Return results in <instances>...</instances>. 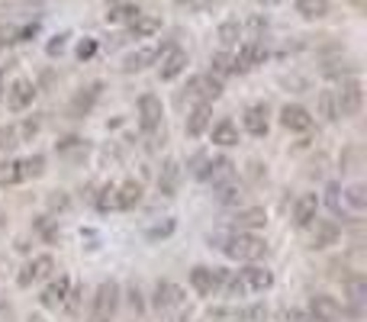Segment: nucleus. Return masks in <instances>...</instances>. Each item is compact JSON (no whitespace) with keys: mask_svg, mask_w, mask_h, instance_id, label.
Segmentation results:
<instances>
[{"mask_svg":"<svg viewBox=\"0 0 367 322\" xmlns=\"http://www.w3.org/2000/svg\"><path fill=\"white\" fill-rule=\"evenodd\" d=\"M209 242H216V248H223V252L229 254V258H235V261H258L261 254L267 252L264 238L251 236V232H235V236H229V238L216 236V238H209Z\"/></svg>","mask_w":367,"mask_h":322,"instance_id":"obj_1","label":"nucleus"},{"mask_svg":"<svg viewBox=\"0 0 367 322\" xmlns=\"http://www.w3.org/2000/svg\"><path fill=\"white\" fill-rule=\"evenodd\" d=\"M117 303H119L117 280H103L100 287H97V293H93V306H91L87 322H113V316H117Z\"/></svg>","mask_w":367,"mask_h":322,"instance_id":"obj_2","label":"nucleus"},{"mask_svg":"<svg viewBox=\"0 0 367 322\" xmlns=\"http://www.w3.org/2000/svg\"><path fill=\"white\" fill-rule=\"evenodd\" d=\"M225 284H229V290L232 293H261V290H267L271 284H274V277H271V271L267 268H258V264H251V268H245L239 277H225Z\"/></svg>","mask_w":367,"mask_h":322,"instance_id":"obj_3","label":"nucleus"},{"mask_svg":"<svg viewBox=\"0 0 367 322\" xmlns=\"http://www.w3.org/2000/svg\"><path fill=\"white\" fill-rule=\"evenodd\" d=\"M332 97H335V110H338V116H358V113H361L364 91H361L358 77H348V81H342V84H338V91H335Z\"/></svg>","mask_w":367,"mask_h":322,"instance_id":"obj_4","label":"nucleus"},{"mask_svg":"<svg viewBox=\"0 0 367 322\" xmlns=\"http://www.w3.org/2000/svg\"><path fill=\"white\" fill-rule=\"evenodd\" d=\"M190 284H193L197 293L213 297V293L225 284V271H219V268H193V271H190Z\"/></svg>","mask_w":367,"mask_h":322,"instance_id":"obj_5","label":"nucleus"},{"mask_svg":"<svg viewBox=\"0 0 367 322\" xmlns=\"http://www.w3.org/2000/svg\"><path fill=\"white\" fill-rule=\"evenodd\" d=\"M161 65H158V75L161 81H174L177 75H184V68H187V52L174 49V45H165V52H161Z\"/></svg>","mask_w":367,"mask_h":322,"instance_id":"obj_6","label":"nucleus"},{"mask_svg":"<svg viewBox=\"0 0 367 322\" xmlns=\"http://www.w3.org/2000/svg\"><path fill=\"white\" fill-rule=\"evenodd\" d=\"M232 59H235V75H239V71H251L267 59V49H264V43L251 39V43H245L242 49H239V55H232Z\"/></svg>","mask_w":367,"mask_h":322,"instance_id":"obj_7","label":"nucleus"},{"mask_svg":"<svg viewBox=\"0 0 367 322\" xmlns=\"http://www.w3.org/2000/svg\"><path fill=\"white\" fill-rule=\"evenodd\" d=\"M161 116H165V110H161L158 97H155V93H142V97H139V123H142L145 132L158 129Z\"/></svg>","mask_w":367,"mask_h":322,"instance_id":"obj_8","label":"nucleus"},{"mask_svg":"<svg viewBox=\"0 0 367 322\" xmlns=\"http://www.w3.org/2000/svg\"><path fill=\"white\" fill-rule=\"evenodd\" d=\"M197 178H203V181H209L213 187H219V184H225V181L235 178V164L229 158H213L207 168L197 171Z\"/></svg>","mask_w":367,"mask_h":322,"instance_id":"obj_9","label":"nucleus"},{"mask_svg":"<svg viewBox=\"0 0 367 322\" xmlns=\"http://www.w3.org/2000/svg\"><path fill=\"white\" fill-rule=\"evenodd\" d=\"M280 126L290 129V132H309L313 129V116H309V110L297 107V103H287L280 110Z\"/></svg>","mask_w":367,"mask_h":322,"instance_id":"obj_10","label":"nucleus"},{"mask_svg":"<svg viewBox=\"0 0 367 322\" xmlns=\"http://www.w3.org/2000/svg\"><path fill=\"white\" fill-rule=\"evenodd\" d=\"M33 97H36V84L33 81H26V77H17L13 84H10V91H7V103H10V110H26L29 103H33Z\"/></svg>","mask_w":367,"mask_h":322,"instance_id":"obj_11","label":"nucleus"},{"mask_svg":"<svg viewBox=\"0 0 367 322\" xmlns=\"http://www.w3.org/2000/svg\"><path fill=\"white\" fill-rule=\"evenodd\" d=\"M309 313H313V319H319V322H335L338 316H342V306H338L335 297H329V293H316V297L309 300Z\"/></svg>","mask_w":367,"mask_h":322,"instance_id":"obj_12","label":"nucleus"},{"mask_svg":"<svg viewBox=\"0 0 367 322\" xmlns=\"http://www.w3.org/2000/svg\"><path fill=\"white\" fill-rule=\"evenodd\" d=\"M55 271V261H52L49 254H39V258H33V261L26 264L23 271H20V277H17V284L20 287H29L33 280H39V277H49V274Z\"/></svg>","mask_w":367,"mask_h":322,"instance_id":"obj_13","label":"nucleus"},{"mask_svg":"<svg viewBox=\"0 0 367 322\" xmlns=\"http://www.w3.org/2000/svg\"><path fill=\"white\" fill-rule=\"evenodd\" d=\"M190 93L193 97H200V103H209L223 93V81H219L216 75H200V77H193L190 81Z\"/></svg>","mask_w":367,"mask_h":322,"instance_id":"obj_14","label":"nucleus"},{"mask_svg":"<svg viewBox=\"0 0 367 322\" xmlns=\"http://www.w3.org/2000/svg\"><path fill=\"white\" fill-rule=\"evenodd\" d=\"M155 306L158 309H181L184 306V290L171 280H161L158 287H155Z\"/></svg>","mask_w":367,"mask_h":322,"instance_id":"obj_15","label":"nucleus"},{"mask_svg":"<svg viewBox=\"0 0 367 322\" xmlns=\"http://www.w3.org/2000/svg\"><path fill=\"white\" fill-rule=\"evenodd\" d=\"M316 213H319L316 194H303L300 200H297V210H293V222H297L300 229H309V226L316 222Z\"/></svg>","mask_w":367,"mask_h":322,"instance_id":"obj_16","label":"nucleus"},{"mask_svg":"<svg viewBox=\"0 0 367 322\" xmlns=\"http://www.w3.org/2000/svg\"><path fill=\"white\" fill-rule=\"evenodd\" d=\"M209 119H213V107L209 103H197L187 116V136H203L209 129Z\"/></svg>","mask_w":367,"mask_h":322,"instance_id":"obj_17","label":"nucleus"},{"mask_svg":"<svg viewBox=\"0 0 367 322\" xmlns=\"http://www.w3.org/2000/svg\"><path fill=\"white\" fill-rule=\"evenodd\" d=\"M264 222H267V213L261 206H251V210H242L235 216L232 226H235V232H251V229H261Z\"/></svg>","mask_w":367,"mask_h":322,"instance_id":"obj_18","label":"nucleus"},{"mask_svg":"<svg viewBox=\"0 0 367 322\" xmlns=\"http://www.w3.org/2000/svg\"><path fill=\"white\" fill-rule=\"evenodd\" d=\"M177 181H181V164H177L174 158H167L165 168H161V174H158V190L165 197H174L177 194Z\"/></svg>","mask_w":367,"mask_h":322,"instance_id":"obj_19","label":"nucleus"},{"mask_svg":"<svg viewBox=\"0 0 367 322\" xmlns=\"http://www.w3.org/2000/svg\"><path fill=\"white\" fill-rule=\"evenodd\" d=\"M161 52H165V49H142V52H133V55H126V59H123V71H126V75H133V71H142L145 65H151V61L161 59Z\"/></svg>","mask_w":367,"mask_h":322,"instance_id":"obj_20","label":"nucleus"},{"mask_svg":"<svg viewBox=\"0 0 367 322\" xmlns=\"http://www.w3.org/2000/svg\"><path fill=\"white\" fill-rule=\"evenodd\" d=\"M68 290H71V280L59 277L55 284H49V287H45V293H42V306H49V309L61 306V303H65V297H68Z\"/></svg>","mask_w":367,"mask_h":322,"instance_id":"obj_21","label":"nucleus"},{"mask_svg":"<svg viewBox=\"0 0 367 322\" xmlns=\"http://www.w3.org/2000/svg\"><path fill=\"white\" fill-rule=\"evenodd\" d=\"M129 29H133L135 39H149V36H155L161 29V20L151 17V13H139V17L129 23Z\"/></svg>","mask_w":367,"mask_h":322,"instance_id":"obj_22","label":"nucleus"},{"mask_svg":"<svg viewBox=\"0 0 367 322\" xmlns=\"http://www.w3.org/2000/svg\"><path fill=\"white\" fill-rule=\"evenodd\" d=\"M245 129H248L251 136H267V110L261 103L245 110Z\"/></svg>","mask_w":367,"mask_h":322,"instance_id":"obj_23","label":"nucleus"},{"mask_svg":"<svg viewBox=\"0 0 367 322\" xmlns=\"http://www.w3.org/2000/svg\"><path fill=\"white\" fill-rule=\"evenodd\" d=\"M216 39H219L223 49H232V45L242 39V23H239V20H225V23H219Z\"/></svg>","mask_w":367,"mask_h":322,"instance_id":"obj_24","label":"nucleus"},{"mask_svg":"<svg viewBox=\"0 0 367 322\" xmlns=\"http://www.w3.org/2000/svg\"><path fill=\"white\" fill-rule=\"evenodd\" d=\"M139 200H142V187L135 184V181H126V184L117 190V206L119 210H133Z\"/></svg>","mask_w":367,"mask_h":322,"instance_id":"obj_25","label":"nucleus"},{"mask_svg":"<svg viewBox=\"0 0 367 322\" xmlns=\"http://www.w3.org/2000/svg\"><path fill=\"white\" fill-rule=\"evenodd\" d=\"M338 242V226L329 220L316 222V236H313V248H329Z\"/></svg>","mask_w":367,"mask_h":322,"instance_id":"obj_26","label":"nucleus"},{"mask_svg":"<svg viewBox=\"0 0 367 322\" xmlns=\"http://www.w3.org/2000/svg\"><path fill=\"white\" fill-rule=\"evenodd\" d=\"M329 0H297V13H300L303 20H322L329 13Z\"/></svg>","mask_w":367,"mask_h":322,"instance_id":"obj_27","label":"nucleus"},{"mask_svg":"<svg viewBox=\"0 0 367 322\" xmlns=\"http://www.w3.org/2000/svg\"><path fill=\"white\" fill-rule=\"evenodd\" d=\"M97 93H100V84H91L87 91H81V93H77L75 100H71V116H84V113H87V110L93 107V100H97Z\"/></svg>","mask_w":367,"mask_h":322,"instance_id":"obj_28","label":"nucleus"},{"mask_svg":"<svg viewBox=\"0 0 367 322\" xmlns=\"http://www.w3.org/2000/svg\"><path fill=\"white\" fill-rule=\"evenodd\" d=\"M242 187H239V181H225V184H219L216 187V200L219 204H225V206H235V204H242Z\"/></svg>","mask_w":367,"mask_h":322,"instance_id":"obj_29","label":"nucleus"},{"mask_svg":"<svg viewBox=\"0 0 367 322\" xmlns=\"http://www.w3.org/2000/svg\"><path fill=\"white\" fill-rule=\"evenodd\" d=\"M213 142L216 145H235L239 142V129H235V123L223 119L219 126H213Z\"/></svg>","mask_w":367,"mask_h":322,"instance_id":"obj_30","label":"nucleus"},{"mask_svg":"<svg viewBox=\"0 0 367 322\" xmlns=\"http://www.w3.org/2000/svg\"><path fill=\"white\" fill-rule=\"evenodd\" d=\"M139 13H142V10L135 7V3H119V7H113L107 13V23H133Z\"/></svg>","mask_w":367,"mask_h":322,"instance_id":"obj_31","label":"nucleus"},{"mask_svg":"<svg viewBox=\"0 0 367 322\" xmlns=\"http://www.w3.org/2000/svg\"><path fill=\"white\" fill-rule=\"evenodd\" d=\"M23 181V171H20V161H0V187H13Z\"/></svg>","mask_w":367,"mask_h":322,"instance_id":"obj_32","label":"nucleus"},{"mask_svg":"<svg viewBox=\"0 0 367 322\" xmlns=\"http://www.w3.org/2000/svg\"><path fill=\"white\" fill-rule=\"evenodd\" d=\"M209 65H213V71H209V75H216V77L235 75V59H232V55H229V52H216V55H213V61H209Z\"/></svg>","mask_w":367,"mask_h":322,"instance_id":"obj_33","label":"nucleus"},{"mask_svg":"<svg viewBox=\"0 0 367 322\" xmlns=\"http://www.w3.org/2000/svg\"><path fill=\"white\" fill-rule=\"evenodd\" d=\"M342 197L348 200L351 206H354V210H367V187L364 184H351Z\"/></svg>","mask_w":367,"mask_h":322,"instance_id":"obj_34","label":"nucleus"},{"mask_svg":"<svg viewBox=\"0 0 367 322\" xmlns=\"http://www.w3.org/2000/svg\"><path fill=\"white\" fill-rule=\"evenodd\" d=\"M348 300L354 306H361L367 300V280L364 277H351L348 280Z\"/></svg>","mask_w":367,"mask_h":322,"instance_id":"obj_35","label":"nucleus"},{"mask_svg":"<svg viewBox=\"0 0 367 322\" xmlns=\"http://www.w3.org/2000/svg\"><path fill=\"white\" fill-rule=\"evenodd\" d=\"M42 168H45V158H42V155H33V158L20 161V171H23V181H26V178H39V174H42Z\"/></svg>","mask_w":367,"mask_h":322,"instance_id":"obj_36","label":"nucleus"},{"mask_svg":"<svg viewBox=\"0 0 367 322\" xmlns=\"http://www.w3.org/2000/svg\"><path fill=\"white\" fill-rule=\"evenodd\" d=\"M326 204L335 216H342V206H345V197H342V187L338 184H329L326 187Z\"/></svg>","mask_w":367,"mask_h":322,"instance_id":"obj_37","label":"nucleus"},{"mask_svg":"<svg viewBox=\"0 0 367 322\" xmlns=\"http://www.w3.org/2000/svg\"><path fill=\"white\" fill-rule=\"evenodd\" d=\"M319 113L332 123V119H338V110H335V97H332V91H322L319 93Z\"/></svg>","mask_w":367,"mask_h":322,"instance_id":"obj_38","label":"nucleus"},{"mask_svg":"<svg viewBox=\"0 0 367 322\" xmlns=\"http://www.w3.org/2000/svg\"><path fill=\"white\" fill-rule=\"evenodd\" d=\"M17 145V129L13 126H0V152H7Z\"/></svg>","mask_w":367,"mask_h":322,"instance_id":"obj_39","label":"nucleus"},{"mask_svg":"<svg viewBox=\"0 0 367 322\" xmlns=\"http://www.w3.org/2000/svg\"><path fill=\"white\" fill-rule=\"evenodd\" d=\"M93 55H97V39H84V43L77 45V59L87 61V59H93Z\"/></svg>","mask_w":367,"mask_h":322,"instance_id":"obj_40","label":"nucleus"},{"mask_svg":"<svg viewBox=\"0 0 367 322\" xmlns=\"http://www.w3.org/2000/svg\"><path fill=\"white\" fill-rule=\"evenodd\" d=\"M20 26H0V45H13L20 43Z\"/></svg>","mask_w":367,"mask_h":322,"instance_id":"obj_41","label":"nucleus"},{"mask_svg":"<svg viewBox=\"0 0 367 322\" xmlns=\"http://www.w3.org/2000/svg\"><path fill=\"white\" fill-rule=\"evenodd\" d=\"M97 206H100V210H110V206H117V187H107V190H103V197L97 200Z\"/></svg>","mask_w":367,"mask_h":322,"instance_id":"obj_42","label":"nucleus"},{"mask_svg":"<svg viewBox=\"0 0 367 322\" xmlns=\"http://www.w3.org/2000/svg\"><path fill=\"white\" fill-rule=\"evenodd\" d=\"M65 39H68V33L55 36V39H52L49 45H45V52H49V55H61V52H65Z\"/></svg>","mask_w":367,"mask_h":322,"instance_id":"obj_43","label":"nucleus"},{"mask_svg":"<svg viewBox=\"0 0 367 322\" xmlns=\"http://www.w3.org/2000/svg\"><path fill=\"white\" fill-rule=\"evenodd\" d=\"M174 232V222L167 220L165 226H155V229H149V238H161V236H171Z\"/></svg>","mask_w":367,"mask_h":322,"instance_id":"obj_44","label":"nucleus"},{"mask_svg":"<svg viewBox=\"0 0 367 322\" xmlns=\"http://www.w3.org/2000/svg\"><path fill=\"white\" fill-rule=\"evenodd\" d=\"M251 29H255V39H258V36L267 29V20L264 17H255V20H251Z\"/></svg>","mask_w":367,"mask_h":322,"instance_id":"obj_45","label":"nucleus"},{"mask_svg":"<svg viewBox=\"0 0 367 322\" xmlns=\"http://www.w3.org/2000/svg\"><path fill=\"white\" fill-rule=\"evenodd\" d=\"M36 129H39V123H36V119H26V123H23V136H33Z\"/></svg>","mask_w":367,"mask_h":322,"instance_id":"obj_46","label":"nucleus"},{"mask_svg":"<svg viewBox=\"0 0 367 322\" xmlns=\"http://www.w3.org/2000/svg\"><path fill=\"white\" fill-rule=\"evenodd\" d=\"M207 7H219V3H225V0H203Z\"/></svg>","mask_w":367,"mask_h":322,"instance_id":"obj_47","label":"nucleus"},{"mask_svg":"<svg viewBox=\"0 0 367 322\" xmlns=\"http://www.w3.org/2000/svg\"><path fill=\"white\" fill-rule=\"evenodd\" d=\"M258 3H264V7H271V3H280V0H258Z\"/></svg>","mask_w":367,"mask_h":322,"instance_id":"obj_48","label":"nucleus"},{"mask_svg":"<svg viewBox=\"0 0 367 322\" xmlns=\"http://www.w3.org/2000/svg\"><path fill=\"white\" fill-rule=\"evenodd\" d=\"M26 322H45V319H42V316H29V319H26Z\"/></svg>","mask_w":367,"mask_h":322,"instance_id":"obj_49","label":"nucleus"},{"mask_svg":"<svg viewBox=\"0 0 367 322\" xmlns=\"http://www.w3.org/2000/svg\"><path fill=\"white\" fill-rule=\"evenodd\" d=\"M177 3H184V7H193V0H177Z\"/></svg>","mask_w":367,"mask_h":322,"instance_id":"obj_50","label":"nucleus"},{"mask_svg":"<svg viewBox=\"0 0 367 322\" xmlns=\"http://www.w3.org/2000/svg\"><path fill=\"white\" fill-rule=\"evenodd\" d=\"M354 7H358V10H364V0H354Z\"/></svg>","mask_w":367,"mask_h":322,"instance_id":"obj_51","label":"nucleus"},{"mask_svg":"<svg viewBox=\"0 0 367 322\" xmlns=\"http://www.w3.org/2000/svg\"><path fill=\"white\" fill-rule=\"evenodd\" d=\"M23 3H45V0H23Z\"/></svg>","mask_w":367,"mask_h":322,"instance_id":"obj_52","label":"nucleus"}]
</instances>
